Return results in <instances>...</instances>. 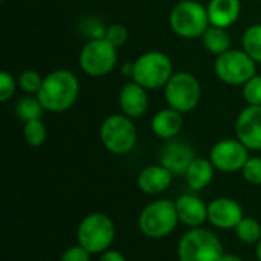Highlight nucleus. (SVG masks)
I'll return each instance as SVG.
<instances>
[{
	"label": "nucleus",
	"mask_w": 261,
	"mask_h": 261,
	"mask_svg": "<svg viewBox=\"0 0 261 261\" xmlns=\"http://www.w3.org/2000/svg\"><path fill=\"white\" fill-rule=\"evenodd\" d=\"M225 255L220 239L210 229L190 228L177 245L179 261H220Z\"/></svg>",
	"instance_id": "f03ea898"
},
{
	"label": "nucleus",
	"mask_w": 261,
	"mask_h": 261,
	"mask_svg": "<svg viewBox=\"0 0 261 261\" xmlns=\"http://www.w3.org/2000/svg\"><path fill=\"white\" fill-rule=\"evenodd\" d=\"M242 46L257 64H261V23H254L246 28L242 37Z\"/></svg>",
	"instance_id": "5701e85b"
},
{
	"label": "nucleus",
	"mask_w": 261,
	"mask_h": 261,
	"mask_svg": "<svg viewBox=\"0 0 261 261\" xmlns=\"http://www.w3.org/2000/svg\"><path fill=\"white\" fill-rule=\"evenodd\" d=\"M196 159L193 147L180 139H170L159 153V164L173 174H185L190 164Z\"/></svg>",
	"instance_id": "4468645a"
},
{
	"label": "nucleus",
	"mask_w": 261,
	"mask_h": 261,
	"mask_svg": "<svg viewBox=\"0 0 261 261\" xmlns=\"http://www.w3.org/2000/svg\"><path fill=\"white\" fill-rule=\"evenodd\" d=\"M173 73V61L167 54L161 50H148L133 61L132 80L147 90H156L165 87Z\"/></svg>",
	"instance_id": "39448f33"
},
{
	"label": "nucleus",
	"mask_w": 261,
	"mask_h": 261,
	"mask_svg": "<svg viewBox=\"0 0 261 261\" xmlns=\"http://www.w3.org/2000/svg\"><path fill=\"white\" fill-rule=\"evenodd\" d=\"M257 258H258V261H261V239L257 243Z\"/></svg>",
	"instance_id": "f704fd0d"
},
{
	"label": "nucleus",
	"mask_w": 261,
	"mask_h": 261,
	"mask_svg": "<svg viewBox=\"0 0 261 261\" xmlns=\"http://www.w3.org/2000/svg\"><path fill=\"white\" fill-rule=\"evenodd\" d=\"M80 81L69 69H57L44 76L37 93L44 110L50 113H63L69 110L78 99Z\"/></svg>",
	"instance_id": "f257e3e1"
},
{
	"label": "nucleus",
	"mask_w": 261,
	"mask_h": 261,
	"mask_svg": "<svg viewBox=\"0 0 261 261\" xmlns=\"http://www.w3.org/2000/svg\"><path fill=\"white\" fill-rule=\"evenodd\" d=\"M116 237L113 220L104 213H90L78 225L76 240L89 254H102L110 249Z\"/></svg>",
	"instance_id": "7ed1b4c3"
},
{
	"label": "nucleus",
	"mask_w": 261,
	"mask_h": 261,
	"mask_svg": "<svg viewBox=\"0 0 261 261\" xmlns=\"http://www.w3.org/2000/svg\"><path fill=\"white\" fill-rule=\"evenodd\" d=\"M249 158V148L239 139H222L210 151L211 164L222 173L242 171Z\"/></svg>",
	"instance_id": "9b49d317"
},
{
	"label": "nucleus",
	"mask_w": 261,
	"mask_h": 261,
	"mask_svg": "<svg viewBox=\"0 0 261 261\" xmlns=\"http://www.w3.org/2000/svg\"><path fill=\"white\" fill-rule=\"evenodd\" d=\"M184 127L182 113L173 110L171 107L159 110L151 119V130L153 133L164 141L174 139Z\"/></svg>",
	"instance_id": "6ab92c4d"
},
{
	"label": "nucleus",
	"mask_w": 261,
	"mask_h": 261,
	"mask_svg": "<svg viewBox=\"0 0 261 261\" xmlns=\"http://www.w3.org/2000/svg\"><path fill=\"white\" fill-rule=\"evenodd\" d=\"M200 38H202V43H203L205 49L210 54L216 55V57L228 52L231 49V43H232L228 29L217 28V26H213V24L205 31V34Z\"/></svg>",
	"instance_id": "412c9836"
},
{
	"label": "nucleus",
	"mask_w": 261,
	"mask_h": 261,
	"mask_svg": "<svg viewBox=\"0 0 261 261\" xmlns=\"http://www.w3.org/2000/svg\"><path fill=\"white\" fill-rule=\"evenodd\" d=\"M164 96L173 110L185 115L193 112L202 98V87L199 80L191 72H174L164 87Z\"/></svg>",
	"instance_id": "6e6552de"
},
{
	"label": "nucleus",
	"mask_w": 261,
	"mask_h": 261,
	"mask_svg": "<svg viewBox=\"0 0 261 261\" xmlns=\"http://www.w3.org/2000/svg\"><path fill=\"white\" fill-rule=\"evenodd\" d=\"M99 261H127V260H125V257H124L121 252L109 249V251H106V252H102V254H101Z\"/></svg>",
	"instance_id": "473e14b6"
},
{
	"label": "nucleus",
	"mask_w": 261,
	"mask_h": 261,
	"mask_svg": "<svg viewBox=\"0 0 261 261\" xmlns=\"http://www.w3.org/2000/svg\"><path fill=\"white\" fill-rule=\"evenodd\" d=\"M81 28L84 29L83 32L89 37V40L93 38H104L106 35V26H102V23L96 18H86L84 23L81 24Z\"/></svg>",
	"instance_id": "7c9ffc66"
},
{
	"label": "nucleus",
	"mask_w": 261,
	"mask_h": 261,
	"mask_svg": "<svg viewBox=\"0 0 261 261\" xmlns=\"http://www.w3.org/2000/svg\"><path fill=\"white\" fill-rule=\"evenodd\" d=\"M176 202L180 223L188 228H200L208 222V205L194 194H184Z\"/></svg>",
	"instance_id": "f3484780"
},
{
	"label": "nucleus",
	"mask_w": 261,
	"mask_h": 261,
	"mask_svg": "<svg viewBox=\"0 0 261 261\" xmlns=\"http://www.w3.org/2000/svg\"><path fill=\"white\" fill-rule=\"evenodd\" d=\"M118 102L124 115L128 118H139L148 109V90L132 80L121 87Z\"/></svg>",
	"instance_id": "2eb2a0df"
},
{
	"label": "nucleus",
	"mask_w": 261,
	"mask_h": 261,
	"mask_svg": "<svg viewBox=\"0 0 261 261\" xmlns=\"http://www.w3.org/2000/svg\"><path fill=\"white\" fill-rule=\"evenodd\" d=\"M176 202L170 199H159L148 203L139 214L138 226L141 232L153 240L168 237L179 223Z\"/></svg>",
	"instance_id": "20e7f679"
},
{
	"label": "nucleus",
	"mask_w": 261,
	"mask_h": 261,
	"mask_svg": "<svg viewBox=\"0 0 261 261\" xmlns=\"http://www.w3.org/2000/svg\"><path fill=\"white\" fill-rule=\"evenodd\" d=\"M78 63L86 75L92 78L106 76L118 63V47L106 38L89 40L80 52Z\"/></svg>",
	"instance_id": "1a4fd4ad"
},
{
	"label": "nucleus",
	"mask_w": 261,
	"mask_h": 261,
	"mask_svg": "<svg viewBox=\"0 0 261 261\" xmlns=\"http://www.w3.org/2000/svg\"><path fill=\"white\" fill-rule=\"evenodd\" d=\"M206 9L213 26L228 29L239 20L242 3L240 0H210Z\"/></svg>",
	"instance_id": "a211bd4d"
},
{
	"label": "nucleus",
	"mask_w": 261,
	"mask_h": 261,
	"mask_svg": "<svg viewBox=\"0 0 261 261\" xmlns=\"http://www.w3.org/2000/svg\"><path fill=\"white\" fill-rule=\"evenodd\" d=\"M237 239L246 245H257L261 239V225L254 217H243L234 229Z\"/></svg>",
	"instance_id": "b1692460"
},
{
	"label": "nucleus",
	"mask_w": 261,
	"mask_h": 261,
	"mask_svg": "<svg viewBox=\"0 0 261 261\" xmlns=\"http://www.w3.org/2000/svg\"><path fill=\"white\" fill-rule=\"evenodd\" d=\"M104 38L109 40L113 46L121 47V46L127 41V38H128V31H127V28H125L124 24H121V23H113V24L107 26Z\"/></svg>",
	"instance_id": "c756f323"
},
{
	"label": "nucleus",
	"mask_w": 261,
	"mask_h": 261,
	"mask_svg": "<svg viewBox=\"0 0 261 261\" xmlns=\"http://www.w3.org/2000/svg\"><path fill=\"white\" fill-rule=\"evenodd\" d=\"M242 174L246 182L252 185H261V158L251 156L242 168Z\"/></svg>",
	"instance_id": "cd10ccee"
},
{
	"label": "nucleus",
	"mask_w": 261,
	"mask_h": 261,
	"mask_svg": "<svg viewBox=\"0 0 261 261\" xmlns=\"http://www.w3.org/2000/svg\"><path fill=\"white\" fill-rule=\"evenodd\" d=\"M210 26L208 9L197 0H182L170 12V28L182 38L202 37Z\"/></svg>",
	"instance_id": "423d86ee"
},
{
	"label": "nucleus",
	"mask_w": 261,
	"mask_h": 261,
	"mask_svg": "<svg viewBox=\"0 0 261 261\" xmlns=\"http://www.w3.org/2000/svg\"><path fill=\"white\" fill-rule=\"evenodd\" d=\"M23 138L31 147H41L47 138L46 125L41 119H32L23 122Z\"/></svg>",
	"instance_id": "393cba45"
},
{
	"label": "nucleus",
	"mask_w": 261,
	"mask_h": 261,
	"mask_svg": "<svg viewBox=\"0 0 261 261\" xmlns=\"http://www.w3.org/2000/svg\"><path fill=\"white\" fill-rule=\"evenodd\" d=\"M214 165L211 164L210 159L205 158H196L190 167L185 171V179L187 184L190 187V190L193 191H200L203 188H206L214 177Z\"/></svg>",
	"instance_id": "aec40b11"
},
{
	"label": "nucleus",
	"mask_w": 261,
	"mask_h": 261,
	"mask_svg": "<svg viewBox=\"0 0 261 261\" xmlns=\"http://www.w3.org/2000/svg\"><path fill=\"white\" fill-rule=\"evenodd\" d=\"M236 135L249 151L261 150V106H248L240 112L236 121Z\"/></svg>",
	"instance_id": "ddd939ff"
},
{
	"label": "nucleus",
	"mask_w": 261,
	"mask_h": 261,
	"mask_svg": "<svg viewBox=\"0 0 261 261\" xmlns=\"http://www.w3.org/2000/svg\"><path fill=\"white\" fill-rule=\"evenodd\" d=\"M173 176L174 174L161 164L148 165L141 170L138 176V187L144 194L159 196L170 188L173 182Z\"/></svg>",
	"instance_id": "dca6fc26"
},
{
	"label": "nucleus",
	"mask_w": 261,
	"mask_h": 261,
	"mask_svg": "<svg viewBox=\"0 0 261 261\" xmlns=\"http://www.w3.org/2000/svg\"><path fill=\"white\" fill-rule=\"evenodd\" d=\"M15 115L20 121L28 122L32 119H41L44 107L37 95H24L15 102Z\"/></svg>",
	"instance_id": "4be33fe9"
},
{
	"label": "nucleus",
	"mask_w": 261,
	"mask_h": 261,
	"mask_svg": "<svg viewBox=\"0 0 261 261\" xmlns=\"http://www.w3.org/2000/svg\"><path fill=\"white\" fill-rule=\"evenodd\" d=\"M90 257H92V254H89L83 246L75 245V246L67 248L61 254L60 261H90Z\"/></svg>",
	"instance_id": "2f4dec72"
},
{
	"label": "nucleus",
	"mask_w": 261,
	"mask_h": 261,
	"mask_svg": "<svg viewBox=\"0 0 261 261\" xmlns=\"http://www.w3.org/2000/svg\"><path fill=\"white\" fill-rule=\"evenodd\" d=\"M243 217V208L234 199L217 197L208 203V222L217 229H236Z\"/></svg>",
	"instance_id": "f8f14e48"
},
{
	"label": "nucleus",
	"mask_w": 261,
	"mask_h": 261,
	"mask_svg": "<svg viewBox=\"0 0 261 261\" xmlns=\"http://www.w3.org/2000/svg\"><path fill=\"white\" fill-rule=\"evenodd\" d=\"M220 261H243V258L239 257V255H236V254H225Z\"/></svg>",
	"instance_id": "72a5a7b5"
},
{
	"label": "nucleus",
	"mask_w": 261,
	"mask_h": 261,
	"mask_svg": "<svg viewBox=\"0 0 261 261\" xmlns=\"http://www.w3.org/2000/svg\"><path fill=\"white\" fill-rule=\"evenodd\" d=\"M243 99L248 106H261V75H254L243 84Z\"/></svg>",
	"instance_id": "bb28decb"
},
{
	"label": "nucleus",
	"mask_w": 261,
	"mask_h": 261,
	"mask_svg": "<svg viewBox=\"0 0 261 261\" xmlns=\"http://www.w3.org/2000/svg\"><path fill=\"white\" fill-rule=\"evenodd\" d=\"M216 76L229 86H243L257 73V63L243 49H229L216 57Z\"/></svg>",
	"instance_id": "9d476101"
},
{
	"label": "nucleus",
	"mask_w": 261,
	"mask_h": 261,
	"mask_svg": "<svg viewBox=\"0 0 261 261\" xmlns=\"http://www.w3.org/2000/svg\"><path fill=\"white\" fill-rule=\"evenodd\" d=\"M17 87H18L17 80L8 70H2L0 72V101L2 102L9 101L12 95L15 93Z\"/></svg>",
	"instance_id": "c85d7f7f"
},
{
	"label": "nucleus",
	"mask_w": 261,
	"mask_h": 261,
	"mask_svg": "<svg viewBox=\"0 0 261 261\" xmlns=\"http://www.w3.org/2000/svg\"><path fill=\"white\" fill-rule=\"evenodd\" d=\"M43 76L32 69H26L23 72H20L17 83H18V89L21 92H24L26 95H37L41 84H43Z\"/></svg>",
	"instance_id": "a878e982"
},
{
	"label": "nucleus",
	"mask_w": 261,
	"mask_h": 261,
	"mask_svg": "<svg viewBox=\"0 0 261 261\" xmlns=\"http://www.w3.org/2000/svg\"><path fill=\"white\" fill-rule=\"evenodd\" d=\"M99 139L107 151L113 154H127L136 145L138 132L132 118L124 113H115L102 121Z\"/></svg>",
	"instance_id": "0eeeda50"
}]
</instances>
